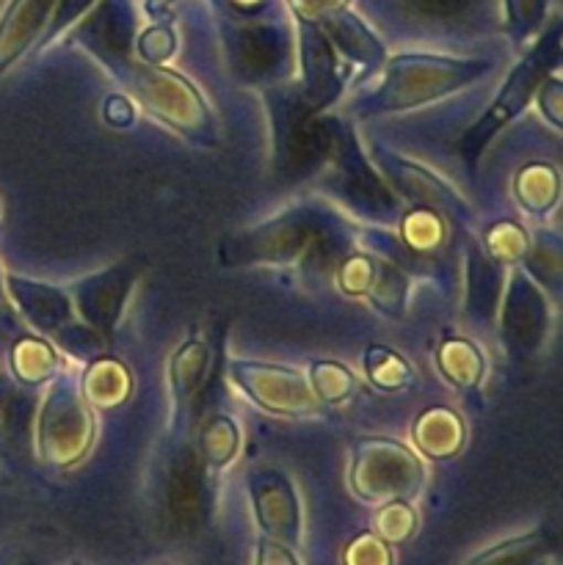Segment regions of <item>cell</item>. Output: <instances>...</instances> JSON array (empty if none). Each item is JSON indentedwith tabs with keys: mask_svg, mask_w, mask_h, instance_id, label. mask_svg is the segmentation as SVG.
Returning a JSON list of instances; mask_svg holds the SVG:
<instances>
[{
	"mask_svg": "<svg viewBox=\"0 0 563 565\" xmlns=\"http://www.w3.org/2000/svg\"><path fill=\"white\" fill-rule=\"evenodd\" d=\"M489 70V61L439 58V55H397L386 66L384 86L375 92L373 110H403L439 99L469 86Z\"/></svg>",
	"mask_w": 563,
	"mask_h": 565,
	"instance_id": "6da1fadb",
	"label": "cell"
},
{
	"mask_svg": "<svg viewBox=\"0 0 563 565\" xmlns=\"http://www.w3.org/2000/svg\"><path fill=\"white\" fill-rule=\"evenodd\" d=\"M351 486L368 502H406L423 486V467L397 441L364 439L353 447Z\"/></svg>",
	"mask_w": 563,
	"mask_h": 565,
	"instance_id": "7a4b0ae2",
	"label": "cell"
},
{
	"mask_svg": "<svg viewBox=\"0 0 563 565\" xmlns=\"http://www.w3.org/2000/svg\"><path fill=\"white\" fill-rule=\"evenodd\" d=\"M555 58H557V33H552L546 42H541L539 47H535L533 53H530L528 58H524L522 64L511 72V75H508L506 86H502V92L497 94V99H495V105L489 108V114H486L484 119H480L478 125L467 132V138H464L461 152L467 154L469 163H472V160L484 152V147L491 141V138H495L497 130H502V127H506L508 121L519 114V110H524V105H528L535 83L544 77L546 66H550V61H555Z\"/></svg>",
	"mask_w": 563,
	"mask_h": 565,
	"instance_id": "3957f363",
	"label": "cell"
},
{
	"mask_svg": "<svg viewBox=\"0 0 563 565\" xmlns=\"http://www.w3.org/2000/svg\"><path fill=\"white\" fill-rule=\"evenodd\" d=\"M132 88L147 103V108L174 130L188 132V136L210 132L213 121L204 108V99L199 97L191 83H185L174 72L144 66V70L132 72Z\"/></svg>",
	"mask_w": 563,
	"mask_h": 565,
	"instance_id": "277c9868",
	"label": "cell"
},
{
	"mask_svg": "<svg viewBox=\"0 0 563 565\" xmlns=\"http://www.w3.org/2000/svg\"><path fill=\"white\" fill-rule=\"evenodd\" d=\"M232 379L259 408L285 417L312 414L315 397L301 373L279 364L232 362Z\"/></svg>",
	"mask_w": 563,
	"mask_h": 565,
	"instance_id": "5b68a950",
	"label": "cell"
},
{
	"mask_svg": "<svg viewBox=\"0 0 563 565\" xmlns=\"http://www.w3.org/2000/svg\"><path fill=\"white\" fill-rule=\"evenodd\" d=\"M92 441V417L75 392H59L47 397L39 419V447L50 463L70 467L81 461Z\"/></svg>",
	"mask_w": 563,
	"mask_h": 565,
	"instance_id": "8992f818",
	"label": "cell"
},
{
	"mask_svg": "<svg viewBox=\"0 0 563 565\" xmlns=\"http://www.w3.org/2000/svg\"><path fill=\"white\" fill-rule=\"evenodd\" d=\"M254 516L270 541L296 546L301 541V508L290 480L276 469H259L248 478Z\"/></svg>",
	"mask_w": 563,
	"mask_h": 565,
	"instance_id": "52a82bcc",
	"label": "cell"
},
{
	"mask_svg": "<svg viewBox=\"0 0 563 565\" xmlns=\"http://www.w3.org/2000/svg\"><path fill=\"white\" fill-rule=\"evenodd\" d=\"M55 6L59 0H11L0 17V75L36 42Z\"/></svg>",
	"mask_w": 563,
	"mask_h": 565,
	"instance_id": "ba28073f",
	"label": "cell"
},
{
	"mask_svg": "<svg viewBox=\"0 0 563 565\" xmlns=\"http://www.w3.org/2000/svg\"><path fill=\"white\" fill-rule=\"evenodd\" d=\"M304 75H307V97L312 108L329 105L340 94V75L331 42L315 22H301Z\"/></svg>",
	"mask_w": 563,
	"mask_h": 565,
	"instance_id": "9c48e42d",
	"label": "cell"
},
{
	"mask_svg": "<svg viewBox=\"0 0 563 565\" xmlns=\"http://www.w3.org/2000/svg\"><path fill=\"white\" fill-rule=\"evenodd\" d=\"M9 292L17 307H20V312L28 318V323L36 326L39 331H55L61 329V323L70 320V301L55 287L11 276Z\"/></svg>",
	"mask_w": 563,
	"mask_h": 565,
	"instance_id": "30bf717a",
	"label": "cell"
},
{
	"mask_svg": "<svg viewBox=\"0 0 563 565\" xmlns=\"http://www.w3.org/2000/svg\"><path fill=\"white\" fill-rule=\"evenodd\" d=\"M386 166H390V177L395 180V185L401 188L408 199L423 204V207L434 210V213H458V210H464L461 199H458L439 177L431 174V171L397 158H386Z\"/></svg>",
	"mask_w": 563,
	"mask_h": 565,
	"instance_id": "8fae6325",
	"label": "cell"
},
{
	"mask_svg": "<svg viewBox=\"0 0 563 565\" xmlns=\"http://www.w3.org/2000/svg\"><path fill=\"white\" fill-rule=\"evenodd\" d=\"M464 423L450 408H428L414 423V441L428 458L445 461L461 452L464 447Z\"/></svg>",
	"mask_w": 563,
	"mask_h": 565,
	"instance_id": "7c38bea8",
	"label": "cell"
},
{
	"mask_svg": "<svg viewBox=\"0 0 563 565\" xmlns=\"http://www.w3.org/2000/svg\"><path fill=\"white\" fill-rule=\"evenodd\" d=\"M320 31L326 33L331 44L342 50L351 61H359L364 66H373L384 58V47H381L379 39L362 25V20L351 14V11L340 9L334 14H329L323 20V28Z\"/></svg>",
	"mask_w": 563,
	"mask_h": 565,
	"instance_id": "4fadbf2b",
	"label": "cell"
},
{
	"mask_svg": "<svg viewBox=\"0 0 563 565\" xmlns=\"http://www.w3.org/2000/svg\"><path fill=\"white\" fill-rule=\"evenodd\" d=\"M436 364H439L442 375L458 390H475L484 379V356L464 337H445L436 348Z\"/></svg>",
	"mask_w": 563,
	"mask_h": 565,
	"instance_id": "5bb4252c",
	"label": "cell"
},
{
	"mask_svg": "<svg viewBox=\"0 0 563 565\" xmlns=\"http://www.w3.org/2000/svg\"><path fill=\"white\" fill-rule=\"evenodd\" d=\"M519 204L528 210L530 215H546L557 202V191H561V180L557 171L546 163H530L524 166L513 182Z\"/></svg>",
	"mask_w": 563,
	"mask_h": 565,
	"instance_id": "9a60e30c",
	"label": "cell"
},
{
	"mask_svg": "<svg viewBox=\"0 0 563 565\" xmlns=\"http://www.w3.org/2000/svg\"><path fill=\"white\" fill-rule=\"evenodd\" d=\"M210 364V351L202 342H185L180 351L171 359V392H174L177 406L185 408L191 403V397L196 395L199 386H202L204 373H208Z\"/></svg>",
	"mask_w": 563,
	"mask_h": 565,
	"instance_id": "2e32d148",
	"label": "cell"
},
{
	"mask_svg": "<svg viewBox=\"0 0 563 565\" xmlns=\"http://www.w3.org/2000/svg\"><path fill=\"white\" fill-rule=\"evenodd\" d=\"M83 392L97 408H114L130 395V375L114 359H103L88 367L86 379H83Z\"/></svg>",
	"mask_w": 563,
	"mask_h": 565,
	"instance_id": "e0dca14e",
	"label": "cell"
},
{
	"mask_svg": "<svg viewBox=\"0 0 563 565\" xmlns=\"http://www.w3.org/2000/svg\"><path fill=\"white\" fill-rule=\"evenodd\" d=\"M364 373H368L370 384L381 392H401L406 386H412L414 375L412 367L406 364V359L401 353L390 351L384 345H373L364 351Z\"/></svg>",
	"mask_w": 563,
	"mask_h": 565,
	"instance_id": "ac0fdd59",
	"label": "cell"
},
{
	"mask_svg": "<svg viewBox=\"0 0 563 565\" xmlns=\"http://www.w3.org/2000/svg\"><path fill=\"white\" fill-rule=\"evenodd\" d=\"M55 367H59V356L47 342L25 337L11 348V370L22 384H42L55 373Z\"/></svg>",
	"mask_w": 563,
	"mask_h": 565,
	"instance_id": "d6986e66",
	"label": "cell"
},
{
	"mask_svg": "<svg viewBox=\"0 0 563 565\" xmlns=\"http://www.w3.org/2000/svg\"><path fill=\"white\" fill-rule=\"evenodd\" d=\"M237 445H241V436H237L235 423H232L230 417H224V414L210 419L202 430V439H199L204 461H208L213 469L226 467V463L235 458Z\"/></svg>",
	"mask_w": 563,
	"mask_h": 565,
	"instance_id": "ffe728a7",
	"label": "cell"
},
{
	"mask_svg": "<svg viewBox=\"0 0 563 565\" xmlns=\"http://www.w3.org/2000/svg\"><path fill=\"white\" fill-rule=\"evenodd\" d=\"M309 381H312L315 397L323 403H342L357 392L353 373L337 362H315Z\"/></svg>",
	"mask_w": 563,
	"mask_h": 565,
	"instance_id": "44dd1931",
	"label": "cell"
},
{
	"mask_svg": "<svg viewBox=\"0 0 563 565\" xmlns=\"http://www.w3.org/2000/svg\"><path fill=\"white\" fill-rule=\"evenodd\" d=\"M368 296L373 298L375 307L386 315H401L403 303H406V279L401 276V270L392 268V265L375 263L373 268V281L368 287Z\"/></svg>",
	"mask_w": 563,
	"mask_h": 565,
	"instance_id": "7402d4cb",
	"label": "cell"
},
{
	"mask_svg": "<svg viewBox=\"0 0 563 565\" xmlns=\"http://www.w3.org/2000/svg\"><path fill=\"white\" fill-rule=\"evenodd\" d=\"M486 248H489V257L495 263H519V259L528 254V235H524L522 226H517L513 221H500V224L489 226L486 230Z\"/></svg>",
	"mask_w": 563,
	"mask_h": 565,
	"instance_id": "603a6c76",
	"label": "cell"
},
{
	"mask_svg": "<svg viewBox=\"0 0 563 565\" xmlns=\"http://www.w3.org/2000/svg\"><path fill=\"white\" fill-rule=\"evenodd\" d=\"M544 535L533 533V535H522V539L506 541V544L495 546V550L484 552L480 557H475L469 565H524L533 557L544 555Z\"/></svg>",
	"mask_w": 563,
	"mask_h": 565,
	"instance_id": "cb8c5ba5",
	"label": "cell"
},
{
	"mask_svg": "<svg viewBox=\"0 0 563 565\" xmlns=\"http://www.w3.org/2000/svg\"><path fill=\"white\" fill-rule=\"evenodd\" d=\"M442 235H445V230H442L439 213H434L428 207L417 210V213H408L406 221H403V237L417 252H428V248L439 246Z\"/></svg>",
	"mask_w": 563,
	"mask_h": 565,
	"instance_id": "d4e9b609",
	"label": "cell"
},
{
	"mask_svg": "<svg viewBox=\"0 0 563 565\" xmlns=\"http://www.w3.org/2000/svg\"><path fill=\"white\" fill-rule=\"evenodd\" d=\"M375 530H379L381 541H406L414 533V511L406 502H386L384 511L375 516Z\"/></svg>",
	"mask_w": 563,
	"mask_h": 565,
	"instance_id": "484cf974",
	"label": "cell"
},
{
	"mask_svg": "<svg viewBox=\"0 0 563 565\" xmlns=\"http://www.w3.org/2000/svg\"><path fill=\"white\" fill-rule=\"evenodd\" d=\"M174 33H171V28L166 25H155L149 28L147 33L141 36V42H138V53H141V58L147 61L149 66H158L163 64V61H169L171 55H174Z\"/></svg>",
	"mask_w": 563,
	"mask_h": 565,
	"instance_id": "4316f807",
	"label": "cell"
},
{
	"mask_svg": "<svg viewBox=\"0 0 563 565\" xmlns=\"http://www.w3.org/2000/svg\"><path fill=\"white\" fill-rule=\"evenodd\" d=\"M373 259L351 257L340 270V287L348 296H368V287L373 281Z\"/></svg>",
	"mask_w": 563,
	"mask_h": 565,
	"instance_id": "83f0119b",
	"label": "cell"
},
{
	"mask_svg": "<svg viewBox=\"0 0 563 565\" xmlns=\"http://www.w3.org/2000/svg\"><path fill=\"white\" fill-rule=\"evenodd\" d=\"M348 565H390V552H386L384 541L362 535L348 550Z\"/></svg>",
	"mask_w": 563,
	"mask_h": 565,
	"instance_id": "f1b7e54d",
	"label": "cell"
},
{
	"mask_svg": "<svg viewBox=\"0 0 563 565\" xmlns=\"http://www.w3.org/2000/svg\"><path fill=\"white\" fill-rule=\"evenodd\" d=\"M539 103H541V114L552 121V127H561L563 125V83L557 77L544 83L539 94Z\"/></svg>",
	"mask_w": 563,
	"mask_h": 565,
	"instance_id": "f546056e",
	"label": "cell"
},
{
	"mask_svg": "<svg viewBox=\"0 0 563 565\" xmlns=\"http://www.w3.org/2000/svg\"><path fill=\"white\" fill-rule=\"evenodd\" d=\"M346 3L348 0H293V9L301 22H318L334 11L346 9Z\"/></svg>",
	"mask_w": 563,
	"mask_h": 565,
	"instance_id": "4dcf8cb0",
	"label": "cell"
},
{
	"mask_svg": "<svg viewBox=\"0 0 563 565\" xmlns=\"http://www.w3.org/2000/svg\"><path fill=\"white\" fill-rule=\"evenodd\" d=\"M541 6H544V0H508L511 22L519 31H528V28L535 25V20H539Z\"/></svg>",
	"mask_w": 563,
	"mask_h": 565,
	"instance_id": "1f68e13d",
	"label": "cell"
},
{
	"mask_svg": "<svg viewBox=\"0 0 563 565\" xmlns=\"http://www.w3.org/2000/svg\"><path fill=\"white\" fill-rule=\"evenodd\" d=\"M257 565H298L293 557L290 546L276 544V541H263L257 552Z\"/></svg>",
	"mask_w": 563,
	"mask_h": 565,
	"instance_id": "d6a6232c",
	"label": "cell"
},
{
	"mask_svg": "<svg viewBox=\"0 0 563 565\" xmlns=\"http://www.w3.org/2000/svg\"><path fill=\"white\" fill-rule=\"evenodd\" d=\"M103 116L110 127H127L132 121V105L127 103L125 97H116L114 94V97H108V103H105Z\"/></svg>",
	"mask_w": 563,
	"mask_h": 565,
	"instance_id": "836d02e7",
	"label": "cell"
},
{
	"mask_svg": "<svg viewBox=\"0 0 563 565\" xmlns=\"http://www.w3.org/2000/svg\"><path fill=\"white\" fill-rule=\"evenodd\" d=\"M425 11H434V14H453V11L461 9L464 0H419Z\"/></svg>",
	"mask_w": 563,
	"mask_h": 565,
	"instance_id": "e575fe53",
	"label": "cell"
},
{
	"mask_svg": "<svg viewBox=\"0 0 563 565\" xmlns=\"http://www.w3.org/2000/svg\"><path fill=\"white\" fill-rule=\"evenodd\" d=\"M171 3H174V0H149V11H152V14H160V11L169 9Z\"/></svg>",
	"mask_w": 563,
	"mask_h": 565,
	"instance_id": "d590c367",
	"label": "cell"
},
{
	"mask_svg": "<svg viewBox=\"0 0 563 565\" xmlns=\"http://www.w3.org/2000/svg\"><path fill=\"white\" fill-rule=\"evenodd\" d=\"M232 3H237V6H241V9H252V6L263 3V0H232Z\"/></svg>",
	"mask_w": 563,
	"mask_h": 565,
	"instance_id": "8d00e7d4",
	"label": "cell"
},
{
	"mask_svg": "<svg viewBox=\"0 0 563 565\" xmlns=\"http://www.w3.org/2000/svg\"><path fill=\"white\" fill-rule=\"evenodd\" d=\"M524 565H550V561H546V555H539V557H533V561H528Z\"/></svg>",
	"mask_w": 563,
	"mask_h": 565,
	"instance_id": "74e56055",
	"label": "cell"
},
{
	"mask_svg": "<svg viewBox=\"0 0 563 565\" xmlns=\"http://www.w3.org/2000/svg\"><path fill=\"white\" fill-rule=\"evenodd\" d=\"M0 290H3V281H0Z\"/></svg>",
	"mask_w": 563,
	"mask_h": 565,
	"instance_id": "f35d334b",
	"label": "cell"
}]
</instances>
